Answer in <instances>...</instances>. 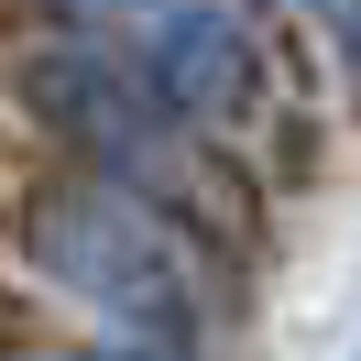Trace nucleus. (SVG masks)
<instances>
[{
    "mask_svg": "<svg viewBox=\"0 0 361 361\" xmlns=\"http://www.w3.org/2000/svg\"><path fill=\"white\" fill-rule=\"evenodd\" d=\"M33 99H44L55 121H77V142H99L121 176H164V154H176V142H164V99H154V88H132L110 55L33 66Z\"/></svg>",
    "mask_w": 361,
    "mask_h": 361,
    "instance_id": "2",
    "label": "nucleus"
},
{
    "mask_svg": "<svg viewBox=\"0 0 361 361\" xmlns=\"http://www.w3.org/2000/svg\"><path fill=\"white\" fill-rule=\"evenodd\" d=\"M33 263H44L55 285H77L88 307L142 317L154 339H176L186 317H197V263H186V241L154 208H132V197H44L33 208Z\"/></svg>",
    "mask_w": 361,
    "mask_h": 361,
    "instance_id": "1",
    "label": "nucleus"
},
{
    "mask_svg": "<svg viewBox=\"0 0 361 361\" xmlns=\"http://www.w3.org/2000/svg\"><path fill=\"white\" fill-rule=\"evenodd\" d=\"M55 361H132V350H55Z\"/></svg>",
    "mask_w": 361,
    "mask_h": 361,
    "instance_id": "6",
    "label": "nucleus"
},
{
    "mask_svg": "<svg viewBox=\"0 0 361 361\" xmlns=\"http://www.w3.org/2000/svg\"><path fill=\"white\" fill-rule=\"evenodd\" d=\"M77 11H154V0H77Z\"/></svg>",
    "mask_w": 361,
    "mask_h": 361,
    "instance_id": "5",
    "label": "nucleus"
},
{
    "mask_svg": "<svg viewBox=\"0 0 361 361\" xmlns=\"http://www.w3.org/2000/svg\"><path fill=\"white\" fill-rule=\"evenodd\" d=\"M142 77H154L164 110L230 121V110L252 99V33L230 23V11H176V23H164V44L142 55Z\"/></svg>",
    "mask_w": 361,
    "mask_h": 361,
    "instance_id": "3",
    "label": "nucleus"
},
{
    "mask_svg": "<svg viewBox=\"0 0 361 361\" xmlns=\"http://www.w3.org/2000/svg\"><path fill=\"white\" fill-rule=\"evenodd\" d=\"M307 11H317V23H329V44H339V55H350V66H361V0H307Z\"/></svg>",
    "mask_w": 361,
    "mask_h": 361,
    "instance_id": "4",
    "label": "nucleus"
}]
</instances>
